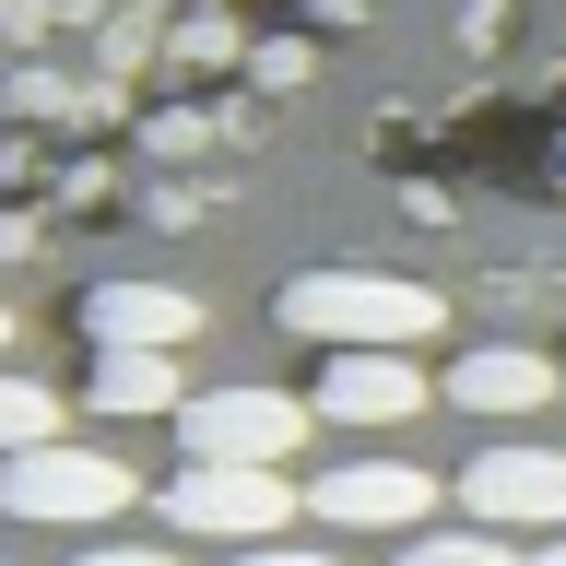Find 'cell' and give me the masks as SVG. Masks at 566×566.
I'll return each mask as SVG.
<instances>
[{
	"label": "cell",
	"mask_w": 566,
	"mask_h": 566,
	"mask_svg": "<svg viewBox=\"0 0 566 566\" xmlns=\"http://www.w3.org/2000/svg\"><path fill=\"white\" fill-rule=\"evenodd\" d=\"M437 389H449L460 413H543V389H555V354H531V343H472Z\"/></svg>",
	"instance_id": "9c48e42d"
},
{
	"label": "cell",
	"mask_w": 566,
	"mask_h": 566,
	"mask_svg": "<svg viewBox=\"0 0 566 566\" xmlns=\"http://www.w3.org/2000/svg\"><path fill=\"white\" fill-rule=\"evenodd\" d=\"M449 484H460V520H484V531H566V449H543V437L460 460Z\"/></svg>",
	"instance_id": "5b68a950"
},
{
	"label": "cell",
	"mask_w": 566,
	"mask_h": 566,
	"mask_svg": "<svg viewBox=\"0 0 566 566\" xmlns=\"http://www.w3.org/2000/svg\"><path fill=\"white\" fill-rule=\"evenodd\" d=\"M237 566H343V555H318V543H248Z\"/></svg>",
	"instance_id": "5bb4252c"
},
{
	"label": "cell",
	"mask_w": 566,
	"mask_h": 566,
	"mask_svg": "<svg viewBox=\"0 0 566 566\" xmlns=\"http://www.w3.org/2000/svg\"><path fill=\"white\" fill-rule=\"evenodd\" d=\"M71 566H166V543H83Z\"/></svg>",
	"instance_id": "4fadbf2b"
},
{
	"label": "cell",
	"mask_w": 566,
	"mask_h": 566,
	"mask_svg": "<svg viewBox=\"0 0 566 566\" xmlns=\"http://www.w3.org/2000/svg\"><path fill=\"white\" fill-rule=\"evenodd\" d=\"M83 331H95V354H177L201 331V295L189 283H95Z\"/></svg>",
	"instance_id": "ba28073f"
},
{
	"label": "cell",
	"mask_w": 566,
	"mask_h": 566,
	"mask_svg": "<svg viewBox=\"0 0 566 566\" xmlns=\"http://www.w3.org/2000/svg\"><path fill=\"white\" fill-rule=\"evenodd\" d=\"M48 437H60V389L0 366V460H12V449H48Z\"/></svg>",
	"instance_id": "7c38bea8"
},
{
	"label": "cell",
	"mask_w": 566,
	"mask_h": 566,
	"mask_svg": "<svg viewBox=\"0 0 566 566\" xmlns=\"http://www.w3.org/2000/svg\"><path fill=\"white\" fill-rule=\"evenodd\" d=\"M0 343H12V307H0Z\"/></svg>",
	"instance_id": "2e32d148"
},
{
	"label": "cell",
	"mask_w": 566,
	"mask_h": 566,
	"mask_svg": "<svg viewBox=\"0 0 566 566\" xmlns=\"http://www.w3.org/2000/svg\"><path fill=\"white\" fill-rule=\"evenodd\" d=\"M318 401H283V389L237 378V389H189L177 401V460H248V472H283L307 449Z\"/></svg>",
	"instance_id": "277c9868"
},
{
	"label": "cell",
	"mask_w": 566,
	"mask_h": 566,
	"mask_svg": "<svg viewBox=\"0 0 566 566\" xmlns=\"http://www.w3.org/2000/svg\"><path fill=\"white\" fill-rule=\"evenodd\" d=\"M401 566H531V555L507 543V531H484V520H460V531H437V520H424L413 543H401Z\"/></svg>",
	"instance_id": "8fae6325"
},
{
	"label": "cell",
	"mask_w": 566,
	"mask_h": 566,
	"mask_svg": "<svg viewBox=\"0 0 566 566\" xmlns=\"http://www.w3.org/2000/svg\"><path fill=\"white\" fill-rule=\"evenodd\" d=\"M130 495H142V472L118 449H71V437H48V449L0 460V520H35V531H95V520H118Z\"/></svg>",
	"instance_id": "7a4b0ae2"
},
{
	"label": "cell",
	"mask_w": 566,
	"mask_h": 566,
	"mask_svg": "<svg viewBox=\"0 0 566 566\" xmlns=\"http://www.w3.org/2000/svg\"><path fill=\"white\" fill-rule=\"evenodd\" d=\"M283 331L318 354H354V343H401L413 354L424 331H437V295L401 272H295L283 283Z\"/></svg>",
	"instance_id": "6da1fadb"
},
{
	"label": "cell",
	"mask_w": 566,
	"mask_h": 566,
	"mask_svg": "<svg viewBox=\"0 0 566 566\" xmlns=\"http://www.w3.org/2000/svg\"><path fill=\"white\" fill-rule=\"evenodd\" d=\"M307 401H318V424H343V437H354V424H413L424 401H437V378H424L401 343H354V354L318 366Z\"/></svg>",
	"instance_id": "52a82bcc"
},
{
	"label": "cell",
	"mask_w": 566,
	"mask_h": 566,
	"mask_svg": "<svg viewBox=\"0 0 566 566\" xmlns=\"http://www.w3.org/2000/svg\"><path fill=\"white\" fill-rule=\"evenodd\" d=\"M437 472H424V460H389V449H366V460H343V472H318L307 484V507L331 531H424L437 520Z\"/></svg>",
	"instance_id": "8992f818"
},
{
	"label": "cell",
	"mask_w": 566,
	"mask_h": 566,
	"mask_svg": "<svg viewBox=\"0 0 566 566\" xmlns=\"http://www.w3.org/2000/svg\"><path fill=\"white\" fill-rule=\"evenodd\" d=\"M531 566H566V531H543V543H531Z\"/></svg>",
	"instance_id": "9a60e30c"
},
{
	"label": "cell",
	"mask_w": 566,
	"mask_h": 566,
	"mask_svg": "<svg viewBox=\"0 0 566 566\" xmlns=\"http://www.w3.org/2000/svg\"><path fill=\"white\" fill-rule=\"evenodd\" d=\"M154 507H166V531H189V543H283V520H295V484L283 472H248V460H177L166 484H154Z\"/></svg>",
	"instance_id": "3957f363"
},
{
	"label": "cell",
	"mask_w": 566,
	"mask_h": 566,
	"mask_svg": "<svg viewBox=\"0 0 566 566\" xmlns=\"http://www.w3.org/2000/svg\"><path fill=\"white\" fill-rule=\"evenodd\" d=\"M106 413H177L189 389H177V354H95V378H83Z\"/></svg>",
	"instance_id": "30bf717a"
}]
</instances>
